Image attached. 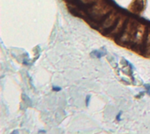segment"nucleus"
<instances>
[{"label":"nucleus","instance_id":"1","mask_svg":"<svg viewBox=\"0 0 150 134\" xmlns=\"http://www.w3.org/2000/svg\"><path fill=\"white\" fill-rule=\"evenodd\" d=\"M137 24L133 20L130 19L126 22V25L125 28L122 31V34L119 37V40L118 41L121 45H125L126 43L132 44L133 39H134V34L136 32L137 28Z\"/></svg>","mask_w":150,"mask_h":134},{"label":"nucleus","instance_id":"2","mask_svg":"<svg viewBox=\"0 0 150 134\" xmlns=\"http://www.w3.org/2000/svg\"><path fill=\"white\" fill-rule=\"evenodd\" d=\"M111 11V7L102 0L96 2L91 8L89 9L88 13L95 20H99L101 18L105 16Z\"/></svg>","mask_w":150,"mask_h":134},{"label":"nucleus","instance_id":"3","mask_svg":"<svg viewBox=\"0 0 150 134\" xmlns=\"http://www.w3.org/2000/svg\"><path fill=\"white\" fill-rule=\"evenodd\" d=\"M146 26L142 24V23H138L137 24V28H136V32L134 34V39L132 41L133 47L136 49H139L144 43L146 35Z\"/></svg>","mask_w":150,"mask_h":134},{"label":"nucleus","instance_id":"4","mask_svg":"<svg viewBox=\"0 0 150 134\" xmlns=\"http://www.w3.org/2000/svg\"><path fill=\"white\" fill-rule=\"evenodd\" d=\"M118 16H119V14L115 12L111 13V14L109 16L105 17V19L104 20V21L102 22V24L99 27V29L101 31H104V30L110 29V28H113V27L115 26V24L118 20Z\"/></svg>","mask_w":150,"mask_h":134},{"label":"nucleus","instance_id":"5","mask_svg":"<svg viewBox=\"0 0 150 134\" xmlns=\"http://www.w3.org/2000/svg\"><path fill=\"white\" fill-rule=\"evenodd\" d=\"M125 21H126V17L125 16L119 17V19L118 20V22L116 23V25L113 27L111 31L106 35L109 36V37H115V38L119 36L120 32L123 31V29H124L123 27H124V24L125 23Z\"/></svg>","mask_w":150,"mask_h":134},{"label":"nucleus","instance_id":"6","mask_svg":"<svg viewBox=\"0 0 150 134\" xmlns=\"http://www.w3.org/2000/svg\"><path fill=\"white\" fill-rule=\"evenodd\" d=\"M143 52L146 57H150V29L147 31L143 45Z\"/></svg>","mask_w":150,"mask_h":134},{"label":"nucleus","instance_id":"7","mask_svg":"<svg viewBox=\"0 0 150 134\" xmlns=\"http://www.w3.org/2000/svg\"><path fill=\"white\" fill-rule=\"evenodd\" d=\"M81 1H82L83 4H91V3L95 4L96 2L98 1V0H81Z\"/></svg>","mask_w":150,"mask_h":134},{"label":"nucleus","instance_id":"8","mask_svg":"<svg viewBox=\"0 0 150 134\" xmlns=\"http://www.w3.org/2000/svg\"><path fill=\"white\" fill-rule=\"evenodd\" d=\"M93 54H95L96 57H97V58H101V57L104 56L105 54H101L99 51H94V52H93Z\"/></svg>","mask_w":150,"mask_h":134},{"label":"nucleus","instance_id":"9","mask_svg":"<svg viewBox=\"0 0 150 134\" xmlns=\"http://www.w3.org/2000/svg\"><path fill=\"white\" fill-rule=\"evenodd\" d=\"M90 96H87V98H86V106H89V103H90Z\"/></svg>","mask_w":150,"mask_h":134},{"label":"nucleus","instance_id":"10","mask_svg":"<svg viewBox=\"0 0 150 134\" xmlns=\"http://www.w3.org/2000/svg\"><path fill=\"white\" fill-rule=\"evenodd\" d=\"M62 89L61 88H57V87H53V90L54 91H60Z\"/></svg>","mask_w":150,"mask_h":134},{"label":"nucleus","instance_id":"11","mask_svg":"<svg viewBox=\"0 0 150 134\" xmlns=\"http://www.w3.org/2000/svg\"><path fill=\"white\" fill-rule=\"evenodd\" d=\"M120 115H121V112H119L117 116V120H119L120 119Z\"/></svg>","mask_w":150,"mask_h":134},{"label":"nucleus","instance_id":"12","mask_svg":"<svg viewBox=\"0 0 150 134\" xmlns=\"http://www.w3.org/2000/svg\"><path fill=\"white\" fill-rule=\"evenodd\" d=\"M147 92H148V94H149V95H150V90H148V91H147Z\"/></svg>","mask_w":150,"mask_h":134}]
</instances>
